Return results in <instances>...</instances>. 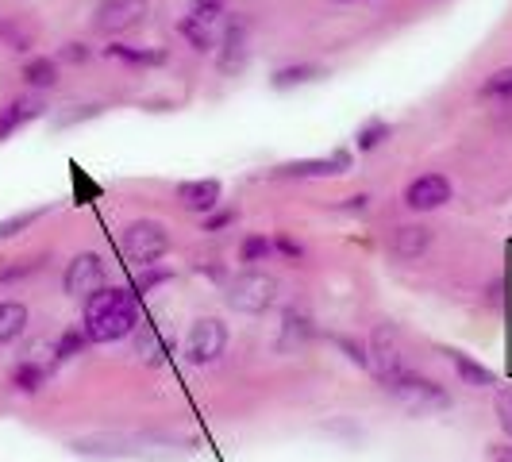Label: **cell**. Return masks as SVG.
I'll use <instances>...</instances> for the list:
<instances>
[{
	"label": "cell",
	"mask_w": 512,
	"mask_h": 462,
	"mask_svg": "<svg viewBox=\"0 0 512 462\" xmlns=\"http://www.w3.org/2000/svg\"><path fill=\"white\" fill-rule=\"evenodd\" d=\"M85 335L89 343H120L139 328V305L135 293L124 285H101L85 297Z\"/></svg>",
	"instance_id": "obj_1"
},
{
	"label": "cell",
	"mask_w": 512,
	"mask_h": 462,
	"mask_svg": "<svg viewBox=\"0 0 512 462\" xmlns=\"http://www.w3.org/2000/svg\"><path fill=\"white\" fill-rule=\"evenodd\" d=\"M385 393H393L401 405L409 412H443L451 409V393L443 389L439 382H432V378H424V374H416V370H401V374H393L389 382H382Z\"/></svg>",
	"instance_id": "obj_2"
},
{
	"label": "cell",
	"mask_w": 512,
	"mask_h": 462,
	"mask_svg": "<svg viewBox=\"0 0 512 462\" xmlns=\"http://www.w3.org/2000/svg\"><path fill=\"white\" fill-rule=\"evenodd\" d=\"M224 301H228V308L243 312V316H262L266 308H274V301H278V278L251 266V270L231 278Z\"/></svg>",
	"instance_id": "obj_3"
},
{
	"label": "cell",
	"mask_w": 512,
	"mask_h": 462,
	"mask_svg": "<svg viewBox=\"0 0 512 462\" xmlns=\"http://www.w3.org/2000/svg\"><path fill=\"white\" fill-rule=\"evenodd\" d=\"M124 255L131 258V262H139L143 270L147 266H158L162 258L170 255V231H166V224L162 220H131L128 228H124Z\"/></svg>",
	"instance_id": "obj_4"
},
{
	"label": "cell",
	"mask_w": 512,
	"mask_h": 462,
	"mask_svg": "<svg viewBox=\"0 0 512 462\" xmlns=\"http://www.w3.org/2000/svg\"><path fill=\"white\" fill-rule=\"evenodd\" d=\"M228 351V324L220 316H201L189 324L185 335V359L193 366H212V362L224 359Z\"/></svg>",
	"instance_id": "obj_5"
},
{
	"label": "cell",
	"mask_w": 512,
	"mask_h": 462,
	"mask_svg": "<svg viewBox=\"0 0 512 462\" xmlns=\"http://www.w3.org/2000/svg\"><path fill=\"white\" fill-rule=\"evenodd\" d=\"M216 70L224 77H239L247 70V62H251V24H247V16H231L228 27H224V39L216 43Z\"/></svg>",
	"instance_id": "obj_6"
},
{
	"label": "cell",
	"mask_w": 512,
	"mask_h": 462,
	"mask_svg": "<svg viewBox=\"0 0 512 462\" xmlns=\"http://www.w3.org/2000/svg\"><path fill=\"white\" fill-rule=\"evenodd\" d=\"M366 355H370V370H374L378 382H389L393 374H401V370L409 366V362H405V351H401V335H397L393 324H378V328L370 332Z\"/></svg>",
	"instance_id": "obj_7"
},
{
	"label": "cell",
	"mask_w": 512,
	"mask_h": 462,
	"mask_svg": "<svg viewBox=\"0 0 512 462\" xmlns=\"http://www.w3.org/2000/svg\"><path fill=\"white\" fill-rule=\"evenodd\" d=\"M108 282V266H104V258L97 251H81V255L70 258V266H66V274H62V289H66V297H89V293H97L101 285Z\"/></svg>",
	"instance_id": "obj_8"
},
{
	"label": "cell",
	"mask_w": 512,
	"mask_h": 462,
	"mask_svg": "<svg viewBox=\"0 0 512 462\" xmlns=\"http://www.w3.org/2000/svg\"><path fill=\"white\" fill-rule=\"evenodd\" d=\"M147 16H151L147 0H101L93 12V24L104 35H124V31H135Z\"/></svg>",
	"instance_id": "obj_9"
},
{
	"label": "cell",
	"mask_w": 512,
	"mask_h": 462,
	"mask_svg": "<svg viewBox=\"0 0 512 462\" xmlns=\"http://www.w3.org/2000/svg\"><path fill=\"white\" fill-rule=\"evenodd\" d=\"M451 197H455V185H451L447 174H439V170L420 174V178H412L409 185H405V208H409V212H436V208H443Z\"/></svg>",
	"instance_id": "obj_10"
},
{
	"label": "cell",
	"mask_w": 512,
	"mask_h": 462,
	"mask_svg": "<svg viewBox=\"0 0 512 462\" xmlns=\"http://www.w3.org/2000/svg\"><path fill=\"white\" fill-rule=\"evenodd\" d=\"M351 151H332L328 158H297V162H282L274 174L278 178H339V174H347L351 170Z\"/></svg>",
	"instance_id": "obj_11"
},
{
	"label": "cell",
	"mask_w": 512,
	"mask_h": 462,
	"mask_svg": "<svg viewBox=\"0 0 512 462\" xmlns=\"http://www.w3.org/2000/svg\"><path fill=\"white\" fill-rule=\"evenodd\" d=\"M47 116V101L39 93H24V97H12V101L0 108V143H8L16 131H24L27 124L43 120Z\"/></svg>",
	"instance_id": "obj_12"
},
{
	"label": "cell",
	"mask_w": 512,
	"mask_h": 462,
	"mask_svg": "<svg viewBox=\"0 0 512 462\" xmlns=\"http://www.w3.org/2000/svg\"><path fill=\"white\" fill-rule=\"evenodd\" d=\"M432 243H436V231L428 224H401L389 239V255L401 258V262H420L432 251Z\"/></svg>",
	"instance_id": "obj_13"
},
{
	"label": "cell",
	"mask_w": 512,
	"mask_h": 462,
	"mask_svg": "<svg viewBox=\"0 0 512 462\" xmlns=\"http://www.w3.org/2000/svg\"><path fill=\"white\" fill-rule=\"evenodd\" d=\"M174 197H178V205L185 212H197V216H205L212 208H220V197H224V185L216 178H193V181H181L178 189H174Z\"/></svg>",
	"instance_id": "obj_14"
},
{
	"label": "cell",
	"mask_w": 512,
	"mask_h": 462,
	"mask_svg": "<svg viewBox=\"0 0 512 462\" xmlns=\"http://www.w3.org/2000/svg\"><path fill=\"white\" fill-rule=\"evenodd\" d=\"M324 77H328V66H320V62H289V66H278L270 74V89L289 93V89H301V85L324 81Z\"/></svg>",
	"instance_id": "obj_15"
},
{
	"label": "cell",
	"mask_w": 512,
	"mask_h": 462,
	"mask_svg": "<svg viewBox=\"0 0 512 462\" xmlns=\"http://www.w3.org/2000/svg\"><path fill=\"white\" fill-rule=\"evenodd\" d=\"M20 77H24V85L31 93H51V89H58V81H62V66H58V58H51V54H35V58L24 62Z\"/></svg>",
	"instance_id": "obj_16"
},
{
	"label": "cell",
	"mask_w": 512,
	"mask_h": 462,
	"mask_svg": "<svg viewBox=\"0 0 512 462\" xmlns=\"http://www.w3.org/2000/svg\"><path fill=\"white\" fill-rule=\"evenodd\" d=\"M101 54L108 62H124V66H166L170 62V54L162 51V47H128V43H108L101 47Z\"/></svg>",
	"instance_id": "obj_17"
},
{
	"label": "cell",
	"mask_w": 512,
	"mask_h": 462,
	"mask_svg": "<svg viewBox=\"0 0 512 462\" xmlns=\"http://www.w3.org/2000/svg\"><path fill=\"white\" fill-rule=\"evenodd\" d=\"M447 359L455 366V374H459L462 385H470V389H489V385H497V374L482 366V362H474L470 355H462V351H447Z\"/></svg>",
	"instance_id": "obj_18"
},
{
	"label": "cell",
	"mask_w": 512,
	"mask_h": 462,
	"mask_svg": "<svg viewBox=\"0 0 512 462\" xmlns=\"http://www.w3.org/2000/svg\"><path fill=\"white\" fill-rule=\"evenodd\" d=\"M8 382H12V389H16V393H27V397H35V393L47 385V366H43V362H35V359L16 362Z\"/></svg>",
	"instance_id": "obj_19"
},
{
	"label": "cell",
	"mask_w": 512,
	"mask_h": 462,
	"mask_svg": "<svg viewBox=\"0 0 512 462\" xmlns=\"http://www.w3.org/2000/svg\"><path fill=\"white\" fill-rule=\"evenodd\" d=\"M393 139V124L382 120V116H370L359 131H355V151L359 154H374L378 147H385Z\"/></svg>",
	"instance_id": "obj_20"
},
{
	"label": "cell",
	"mask_w": 512,
	"mask_h": 462,
	"mask_svg": "<svg viewBox=\"0 0 512 462\" xmlns=\"http://www.w3.org/2000/svg\"><path fill=\"white\" fill-rule=\"evenodd\" d=\"M178 35L197 54H212V51H216V43H220V39L212 35V24H201L197 16H181V20H178Z\"/></svg>",
	"instance_id": "obj_21"
},
{
	"label": "cell",
	"mask_w": 512,
	"mask_h": 462,
	"mask_svg": "<svg viewBox=\"0 0 512 462\" xmlns=\"http://www.w3.org/2000/svg\"><path fill=\"white\" fill-rule=\"evenodd\" d=\"M312 335V320H308L305 312H297V308H289L282 316V339H278V351H293V343L297 347H305V339Z\"/></svg>",
	"instance_id": "obj_22"
},
{
	"label": "cell",
	"mask_w": 512,
	"mask_h": 462,
	"mask_svg": "<svg viewBox=\"0 0 512 462\" xmlns=\"http://www.w3.org/2000/svg\"><path fill=\"white\" fill-rule=\"evenodd\" d=\"M27 332V305L24 301H0V347L20 339Z\"/></svg>",
	"instance_id": "obj_23"
},
{
	"label": "cell",
	"mask_w": 512,
	"mask_h": 462,
	"mask_svg": "<svg viewBox=\"0 0 512 462\" xmlns=\"http://www.w3.org/2000/svg\"><path fill=\"white\" fill-rule=\"evenodd\" d=\"M0 47L12 54H27L35 47V31L24 27L20 20H0Z\"/></svg>",
	"instance_id": "obj_24"
},
{
	"label": "cell",
	"mask_w": 512,
	"mask_h": 462,
	"mask_svg": "<svg viewBox=\"0 0 512 462\" xmlns=\"http://www.w3.org/2000/svg\"><path fill=\"white\" fill-rule=\"evenodd\" d=\"M270 258H274V239H266V235H243V243H239V262L258 266V262H270Z\"/></svg>",
	"instance_id": "obj_25"
},
{
	"label": "cell",
	"mask_w": 512,
	"mask_h": 462,
	"mask_svg": "<svg viewBox=\"0 0 512 462\" xmlns=\"http://www.w3.org/2000/svg\"><path fill=\"white\" fill-rule=\"evenodd\" d=\"M478 97H486V101H512V66H501V70H493V74L482 81Z\"/></svg>",
	"instance_id": "obj_26"
},
{
	"label": "cell",
	"mask_w": 512,
	"mask_h": 462,
	"mask_svg": "<svg viewBox=\"0 0 512 462\" xmlns=\"http://www.w3.org/2000/svg\"><path fill=\"white\" fill-rule=\"evenodd\" d=\"M43 216H47V208H27V212H16V216L0 220V243H4V239H16L20 231H27L31 224H39Z\"/></svg>",
	"instance_id": "obj_27"
},
{
	"label": "cell",
	"mask_w": 512,
	"mask_h": 462,
	"mask_svg": "<svg viewBox=\"0 0 512 462\" xmlns=\"http://www.w3.org/2000/svg\"><path fill=\"white\" fill-rule=\"evenodd\" d=\"M89 347V335H85V328H70V332L58 335V343H54V359L66 362L74 359V355H81Z\"/></svg>",
	"instance_id": "obj_28"
},
{
	"label": "cell",
	"mask_w": 512,
	"mask_h": 462,
	"mask_svg": "<svg viewBox=\"0 0 512 462\" xmlns=\"http://www.w3.org/2000/svg\"><path fill=\"white\" fill-rule=\"evenodd\" d=\"M493 412H497V424H501L505 439H512V385H501L493 393Z\"/></svg>",
	"instance_id": "obj_29"
},
{
	"label": "cell",
	"mask_w": 512,
	"mask_h": 462,
	"mask_svg": "<svg viewBox=\"0 0 512 462\" xmlns=\"http://www.w3.org/2000/svg\"><path fill=\"white\" fill-rule=\"evenodd\" d=\"M235 220H239V212H235V208H212V212H205V216H201V231H208V235H220V231H228Z\"/></svg>",
	"instance_id": "obj_30"
},
{
	"label": "cell",
	"mask_w": 512,
	"mask_h": 462,
	"mask_svg": "<svg viewBox=\"0 0 512 462\" xmlns=\"http://www.w3.org/2000/svg\"><path fill=\"white\" fill-rule=\"evenodd\" d=\"M58 66H85L89 58H93V47H85V43H77V39H70V43H62L58 47Z\"/></svg>",
	"instance_id": "obj_31"
},
{
	"label": "cell",
	"mask_w": 512,
	"mask_h": 462,
	"mask_svg": "<svg viewBox=\"0 0 512 462\" xmlns=\"http://www.w3.org/2000/svg\"><path fill=\"white\" fill-rule=\"evenodd\" d=\"M224 12H228V0H193L189 4V16H197L201 24H216Z\"/></svg>",
	"instance_id": "obj_32"
},
{
	"label": "cell",
	"mask_w": 512,
	"mask_h": 462,
	"mask_svg": "<svg viewBox=\"0 0 512 462\" xmlns=\"http://www.w3.org/2000/svg\"><path fill=\"white\" fill-rule=\"evenodd\" d=\"M274 255H285L289 262H301V258H305V247L282 231V235H274Z\"/></svg>",
	"instance_id": "obj_33"
},
{
	"label": "cell",
	"mask_w": 512,
	"mask_h": 462,
	"mask_svg": "<svg viewBox=\"0 0 512 462\" xmlns=\"http://www.w3.org/2000/svg\"><path fill=\"white\" fill-rule=\"evenodd\" d=\"M162 282H170V270H154V266H147V274L135 282L131 293H135V297H143V293H151L154 285H162Z\"/></svg>",
	"instance_id": "obj_34"
},
{
	"label": "cell",
	"mask_w": 512,
	"mask_h": 462,
	"mask_svg": "<svg viewBox=\"0 0 512 462\" xmlns=\"http://www.w3.org/2000/svg\"><path fill=\"white\" fill-rule=\"evenodd\" d=\"M81 112H70V116H58V128H70L77 120H93V116H101V104H77Z\"/></svg>",
	"instance_id": "obj_35"
},
{
	"label": "cell",
	"mask_w": 512,
	"mask_h": 462,
	"mask_svg": "<svg viewBox=\"0 0 512 462\" xmlns=\"http://www.w3.org/2000/svg\"><path fill=\"white\" fill-rule=\"evenodd\" d=\"M43 262H27V266H8V270H0V282H12V278H27V274H35Z\"/></svg>",
	"instance_id": "obj_36"
},
{
	"label": "cell",
	"mask_w": 512,
	"mask_h": 462,
	"mask_svg": "<svg viewBox=\"0 0 512 462\" xmlns=\"http://www.w3.org/2000/svg\"><path fill=\"white\" fill-rule=\"evenodd\" d=\"M489 459H493V462H512V439H509V443H493V447H489Z\"/></svg>",
	"instance_id": "obj_37"
},
{
	"label": "cell",
	"mask_w": 512,
	"mask_h": 462,
	"mask_svg": "<svg viewBox=\"0 0 512 462\" xmlns=\"http://www.w3.org/2000/svg\"><path fill=\"white\" fill-rule=\"evenodd\" d=\"M347 212H366V208H370V197H366V193H359V197H347Z\"/></svg>",
	"instance_id": "obj_38"
},
{
	"label": "cell",
	"mask_w": 512,
	"mask_h": 462,
	"mask_svg": "<svg viewBox=\"0 0 512 462\" xmlns=\"http://www.w3.org/2000/svg\"><path fill=\"white\" fill-rule=\"evenodd\" d=\"M332 4H359V0H332Z\"/></svg>",
	"instance_id": "obj_39"
}]
</instances>
